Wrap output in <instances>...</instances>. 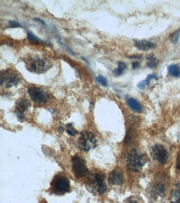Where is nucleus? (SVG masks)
<instances>
[{
  "label": "nucleus",
  "instance_id": "obj_1",
  "mask_svg": "<svg viewBox=\"0 0 180 203\" xmlns=\"http://www.w3.org/2000/svg\"><path fill=\"white\" fill-rule=\"evenodd\" d=\"M146 162V156L136 149L132 150L127 157V165L134 172L139 171Z\"/></svg>",
  "mask_w": 180,
  "mask_h": 203
},
{
  "label": "nucleus",
  "instance_id": "obj_2",
  "mask_svg": "<svg viewBox=\"0 0 180 203\" xmlns=\"http://www.w3.org/2000/svg\"><path fill=\"white\" fill-rule=\"evenodd\" d=\"M80 149L88 152L92 149L96 148L97 146V140L93 134L87 131H82L78 141Z\"/></svg>",
  "mask_w": 180,
  "mask_h": 203
},
{
  "label": "nucleus",
  "instance_id": "obj_3",
  "mask_svg": "<svg viewBox=\"0 0 180 203\" xmlns=\"http://www.w3.org/2000/svg\"><path fill=\"white\" fill-rule=\"evenodd\" d=\"M72 165L75 177L78 178L86 177L89 174L85 160L79 156L76 155L72 158Z\"/></svg>",
  "mask_w": 180,
  "mask_h": 203
},
{
  "label": "nucleus",
  "instance_id": "obj_4",
  "mask_svg": "<svg viewBox=\"0 0 180 203\" xmlns=\"http://www.w3.org/2000/svg\"><path fill=\"white\" fill-rule=\"evenodd\" d=\"M105 175L101 173H96L89 179V185L93 187L97 192L100 194H103L107 191V187L105 182Z\"/></svg>",
  "mask_w": 180,
  "mask_h": 203
},
{
  "label": "nucleus",
  "instance_id": "obj_5",
  "mask_svg": "<svg viewBox=\"0 0 180 203\" xmlns=\"http://www.w3.org/2000/svg\"><path fill=\"white\" fill-rule=\"evenodd\" d=\"M27 68L32 73H42L49 67V64L46 60L36 58L29 60L27 62Z\"/></svg>",
  "mask_w": 180,
  "mask_h": 203
},
{
  "label": "nucleus",
  "instance_id": "obj_6",
  "mask_svg": "<svg viewBox=\"0 0 180 203\" xmlns=\"http://www.w3.org/2000/svg\"><path fill=\"white\" fill-rule=\"evenodd\" d=\"M150 154L154 160L162 165L165 164L168 159V151L163 146L156 144L150 149Z\"/></svg>",
  "mask_w": 180,
  "mask_h": 203
},
{
  "label": "nucleus",
  "instance_id": "obj_7",
  "mask_svg": "<svg viewBox=\"0 0 180 203\" xmlns=\"http://www.w3.org/2000/svg\"><path fill=\"white\" fill-rule=\"evenodd\" d=\"M28 92L32 100L40 104L47 103L49 100V95L47 92L37 87H30Z\"/></svg>",
  "mask_w": 180,
  "mask_h": 203
},
{
  "label": "nucleus",
  "instance_id": "obj_8",
  "mask_svg": "<svg viewBox=\"0 0 180 203\" xmlns=\"http://www.w3.org/2000/svg\"><path fill=\"white\" fill-rule=\"evenodd\" d=\"M52 185L55 191L60 193H65L69 190V180L66 177L61 176L55 178L52 181Z\"/></svg>",
  "mask_w": 180,
  "mask_h": 203
},
{
  "label": "nucleus",
  "instance_id": "obj_9",
  "mask_svg": "<svg viewBox=\"0 0 180 203\" xmlns=\"http://www.w3.org/2000/svg\"><path fill=\"white\" fill-rule=\"evenodd\" d=\"M165 185L162 182H155L151 187L149 194L153 199H158L159 198L163 197L165 193Z\"/></svg>",
  "mask_w": 180,
  "mask_h": 203
},
{
  "label": "nucleus",
  "instance_id": "obj_10",
  "mask_svg": "<svg viewBox=\"0 0 180 203\" xmlns=\"http://www.w3.org/2000/svg\"><path fill=\"white\" fill-rule=\"evenodd\" d=\"M19 82V77L15 73H10L7 74H3L2 73L1 75V84L5 83V87L7 88H11L14 85H17Z\"/></svg>",
  "mask_w": 180,
  "mask_h": 203
},
{
  "label": "nucleus",
  "instance_id": "obj_11",
  "mask_svg": "<svg viewBox=\"0 0 180 203\" xmlns=\"http://www.w3.org/2000/svg\"><path fill=\"white\" fill-rule=\"evenodd\" d=\"M108 182L114 185H121L124 182V177L120 171L114 170L109 174Z\"/></svg>",
  "mask_w": 180,
  "mask_h": 203
},
{
  "label": "nucleus",
  "instance_id": "obj_12",
  "mask_svg": "<svg viewBox=\"0 0 180 203\" xmlns=\"http://www.w3.org/2000/svg\"><path fill=\"white\" fill-rule=\"evenodd\" d=\"M135 45L138 49L142 51L151 50L156 47L155 43L144 40L135 41Z\"/></svg>",
  "mask_w": 180,
  "mask_h": 203
},
{
  "label": "nucleus",
  "instance_id": "obj_13",
  "mask_svg": "<svg viewBox=\"0 0 180 203\" xmlns=\"http://www.w3.org/2000/svg\"><path fill=\"white\" fill-rule=\"evenodd\" d=\"M30 106V103L28 100L25 98L20 99L17 102L16 112L24 114V113L29 108Z\"/></svg>",
  "mask_w": 180,
  "mask_h": 203
},
{
  "label": "nucleus",
  "instance_id": "obj_14",
  "mask_svg": "<svg viewBox=\"0 0 180 203\" xmlns=\"http://www.w3.org/2000/svg\"><path fill=\"white\" fill-rule=\"evenodd\" d=\"M128 106L133 111L137 112H141L143 110L142 105L134 98H128L127 100Z\"/></svg>",
  "mask_w": 180,
  "mask_h": 203
},
{
  "label": "nucleus",
  "instance_id": "obj_15",
  "mask_svg": "<svg viewBox=\"0 0 180 203\" xmlns=\"http://www.w3.org/2000/svg\"><path fill=\"white\" fill-rule=\"evenodd\" d=\"M172 201L171 203H180V182L175 186L171 193Z\"/></svg>",
  "mask_w": 180,
  "mask_h": 203
},
{
  "label": "nucleus",
  "instance_id": "obj_16",
  "mask_svg": "<svg viewBox=\"0 0 180 203\" xmlns=\"http://www.w3.org/2000/svg\"><path fill=\"white\" fill-rule=\"evenodd\" d=\"M147 65L151 68H154L159 64V60L153 54H149L146 57Z\"/></svg>",
  "mask_w": 180,
  "mask_h": 203
},
{
  "label": "nucleus",
  "instance_id": "obj_17",
  "mask_svg": "<svg viewBox=\"0 0 180 203\" xmlns=\"http://www.w3.org/2000/svg\"><path fill=\"white\" fill-rule=\"evenodd\" d=\"M169 74L175 77H178L180 76V67L178 64H171L168 68Z\"/></svg>",
  "mask_w": 180,
  "mask_h": 203
},
{
  "label": "nucleus",
  "instance_id": "obj_18",
  "mask_svg": "<svg viewBox=\"0 0 180 203\" xmlns=\"http://www.w3.org/2000/svg\"><path fill=\"white\" fill-rule=\"evenodd\" d=\"M126 68V64L124 62H120L118 63V68L114 70L113 73L116 76H119L122 74L124 70Z\"/></svg>",
  "mask_w": 180,
  "mask_h": 203
},
{
  "label": "nucleus",
  "instance_id": "obj_19",
  "mask_svg": "<svg viewBox=\"0 0 180 203\" xmlns=\"http://www.w3.org/2000/svg\"><path fill=\"white\" fill-rule=\"evenodd\" d=\"M156 78H157V75H149V76L147 77L146 79L144 80L143 81H141L140 83H138L137 86L140 89H143L145 87V86L147 85H149L151 79H156Z\"/></svg>",
  "mask_w": 180,
  "mask_h": 203
},
{
  "label": "nucleus",
  "instance_id": "obj_20",
  "mask_svg": "<svg viewBox=\"0 0 180 203\" xmlns=\"http://www.w3.org/2000/svg\"><path fill=\"white\" fill-rule=\"evenodd\" d=\"M180 36V29L176 30L171 34L170 36V39L172 43L176 44L178 43Z\"/></svg>",
  "mask_w": 180,
  "mask_h": 203
},
{
  "label": "nucleus",
  "instance_id": "obj_21",
  "mask_svg": "<svg viewBox=\"0 0 180 203\" xmlns=\"http://www.w3.org/2000/svg\"><path fill=\"white\" fill-rule=\"evenodd\" d=\"M27 38L30 41L36 42V43H40L41 42V39L39 38L36 36H35L32 32L30 31H27Z\"/></svg>",
  "mask_w": 180,
  "mask_h": 203
},
{
  "label": "nucleus",
  "instance_id": "obj_22",
  "mask_svg": "<svg viewBox=\"0 0 180 203\" xmlns=\"http://www.w3.org/2000/svg\"><path fill=\"white\" fill-rule=\"evenodd\" d=\"M67 133L69 134L71 136H75V135H76L78 133L77 130H76L72 127V123L68 124L67 125Z\"/></svg>",
  "mask_w": 180,
  "mask_h": 203
},
{
  "label": "nucleus",
  "instance_id": "obj_23",
  "mask_svg": "<svg viewBox=\"0 0 180 203\" xmlns=\"http://www.w3.org/2000/svg\"><path fill=\"white\" fill-rule=\"evenodd\" d=\"M96 79H97V81H98L99 83L101 84L102 86L107 87V85H108L107 81L106 78L103 76L99 75V76L97 77Z\"/></svg>",
  "mask_w": 180,
  "mask_h": 203
},
{
  "label": "nucleus",
  "instance_id": "obj_24",
  "mask_svg": "<svg viewBox=\"0 0 180 203\" xmlns=\"http://www.w3.org/2000/svg\"><path fill=\"white\" fill-rule=\"evenodd\" d=\"M125 203H144L142 199L137 197H131L127 199Z\"/></svg>",
  "mask_w": 180,
  "mask_h": 203
},
{
  "label": "nucleus",
  "instance_id": "obj_25",
  "mask_svg": "<svg viewBox=\"0 0 180 203\" xmlns=\"http://www.w3.org/2000/svg\"><path fill=\"white\" fill-rule=\"evenodd\" d=\"M9 24L11 28H22L21 25L15 21H9Z\"/></svg>",
  "mask_w": 180,
  "mask_h": 203
},
{
  "label": "nucleus",
  "instance_id": "obj_26",
  "mask_svg": "<svg viewBox=\"0 0 180 203\" xmlns=\"http://www.w3.org/2000/svg\"><path fill=\"white\" fill-rule=\"evenodd\" d=\"M59 43H60V45H61V46L63 47V48H65L67 52L69 53L70 54H71V55H72V56H74V51H73L70 48H69L68 46L66 45L65 44H63V43H61L60 42H59Z\"/></svg>",
  "mask_w": 180,
  "mask_h": 203
},
{
  "label": "nucleus",
  "instance_id": "obj_27",
  "mask_svg": "<svg viewBox=\"0 0 180 203\" xmlns=\"http://www.w3.org/2000/svg\"><path fill=\"white\" fill-rule=\"evenodd\" d=\"M15 113H16L17 117L18 118V119H19L20 121H22L24 119V114H22L21 113L17 112H15Z\"/></svg>",
  "mask_w": 180,
  "mask_h": 203
},
{
  "label": "nucleus",
  "instance_id": "obj_28",
  "mask_svg": "<svg viewBox=\"0 0 180 203\" xmlns=\"http://www.w3.org/2000/svg\"><path fill=\"white\" fill-rule=\"evenodd\" d=\"M33 20L35 22H39L40 23H41L42 25H43V26H46L45 22L43 21V20H42L40 19H39V18H34Z\"/></svg>",
  "mask_w": 180,
  "mask_h": 203
},
{
  "label": "nucleus",
  "instance_id": "obj_29",
  "mask_svg": "<svg viewBox=\"0 0 180 203\" xmlns=\"http://www.w3.org/2000/svg\"><path fill=\"white\" fill-rule=\"evenodd\" d=\"M139 66H140V64L137 61H135L134 62H132V67L133 69L138 68V67H139Z\"/></svg>",
  "mask_w": 180,
  "mask_h": 203
},
{
  "label": "nucleus",
  "instance_id": "obj_30",
  "mask_svg": "<svg viewBox=\"0 0 180 203\" xmlns=\"http://www.w3.org/2000/svg\"><path fill=\"white\" fill-rule=\"evenodd\" d=\"M176 168L179 171H180V154L178 155L176 160Z\"/></svg>",
  "mask_w": 180,
  "mask_h": 203
},
{
  "label": "nucleus",
  "instance_id": "obj_31",
  "mask_svg": "<svg viewBox=\"0 0 180 203\" xmlns=\"http://www.w3.org/2000/svg\"><path fill=\"white\" fill-rule=\"evenodd\" d=\"M82 59L84 61H85V62H86L87 64H89V62H88V60L85 57H82Z\"/></svg>",
  "mask_w": 180,
  "mask_h": 203
},
{
  "label": "nucleus",
  "instance_id": "obj_32",
  "mask_svg": "<svg viewBox=\"0 0 180 203\" xmlns=\"http://www.w3.org/2000/svg\"><path fill=\"white\" fill-rule=\"evenodd\" d=\"M64 130H65V129H64L63 127H60L59 128V131L61 132L63 131Z\"/></svg>",
  "mask_w": 180,
  "mask_h": 203
}]
</instances>
